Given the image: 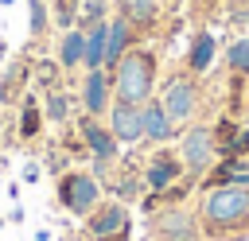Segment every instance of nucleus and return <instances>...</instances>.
<instances>
[{"label": "nucleus", "mask_w": 249, "mask_h": 241, "mask_svg": "<svg viewBox=\"0 0 249 241\" xmlns=\"http://www.w3.org/2000/svg\"><path fill=\"white\" fill-rule=\"evenodd\" d=\"M156 70H160L156 51H148V47L124 51V58L109 70V78H113V101L144 105L152 97V89H156Z\"/></svg>", "instance_id": "nucleus-2"}, {"label": "nucleus", "mask_w": 249, "mask_h": 241, "mask_svg": "<svg viewBox=\"0 0 249 241\" xmlns=\"http://www.w3.org/2000/svg\"><path fill=\"white\" fill-rule=\"evenodd\" d=\"M195 214L206 241H249V187H210Z\"/></svg>", "instance_id": "nucleus-1"}, {"label": "nucleus", "mask_w": 249, "mask_h": 241, "mask_svg": "<svg viewBox=\"0 0 249 241\" xmlns=\"http://www.w3.org/2000/svg\"><path fill=\"white\" fill-rule=\"evenodd\" d=\"M230 155H245V159H249V128H241V132H237V140H233L218 159H230Z\"/></svg>", "instance_id": "nucleus-23"}, {"label": "nucleus", "mask_w": 249, "mask_h": 241, "mask_svg": "<svg viewBox=\"0 0 249 241\" xmlns=\"http://www.w3.org/2000/svg\"><path fill=\"white\" fill-rule=\"evenodd\" d=\"M78 132H82V144L89 148V155H93V167H97V175L101 171H109V163L117 159V136L109 132V124H101V117H89V113H82L78 117Z\"/></svg>", "instance_id": "nucleus-7"}, {"label": "nucleus", "mask_w": 249, "mask_h": 241, "mask_svg": "<svg viewBox=\"0 0 249 241\" xmlns=\"http://www.w3.org/2000/svg\"><path fill=\"white\" fill-rule=\"evenodd\" d=\"M39 128H43V105L35 97H23V105H19V136L23 140H35Z\"/></svg>", "instance_id": "nucleus-17"}, {"label": "nucleus", "mask_w": 249, "mask_h": 241, "mask_svg": "<svg viewBox=\"0 0 249 241\" xmlns=\"http://www.w3.org/2000/svg\"><path fill=\"white\" fill-rule=\"evenodd\" d=\"M124 16L136 27H152L156 16H160V0H124Z\"/></svg>", "instance_id": "nucleus-18"}, {"label": "nucleus", "mask_w": 249, "mask_h": 241, "mask_svg": "<svg viewBox=\"0 0 249 241\" xmlns=\"http://www.w3.org/2000/svg\"><path fill=\"white\" fill-rule=\"evenodd\" d=\"M113 105V78L109 70H86L82 78V109L89 117H105Z\"/></svg>", "instance_id": "nucleus-10"}, {"label": "nucleus", "mask_w": 249, "mask_h": 241, "mask_svg": "<svg viewBox=\"0 0 249 241\" xmlns=\"http://www.w3.org/2000/svg\"><path fill=\"white\" fill-rule=\"evenodd\" d=\"M39 175H43L39 163H27V167H23V183H39Z\"/></svg>", "instance_id": "nucleus-25"}, {"label": "nucleus", "mask_w": 249, "mask_h": 241, "mask_svg": "<svg viewBox=\"0 0 249 241\" xmlns=\"http://www.w3.org/2000/svg\"><path fill=\"white\" fill-rule=\"evenodd\" d=\"M160 101H163L171 124H175V128H187V124H195L198 113H202V86H198L195 74L179 70V74H171V78L163 82Z\"/></svg>", "instance_id": "nucleus-3"}, {"label": "nucleus", "mask_w": 249, "mask_h": 241, "mask_svg": "<svg viewBox=\"0 0 249 241\" xmlns=\"http://www.w3.org/2000/svg\"><path fill=\"white\" fill-rule=\"evenodd\" d=\"M237 132H241V128H237V120H233V117H218V124H214V140H218V155H222V152H226V148H230V144L237 140Z\"/></svg>", "instance_id": "nucleus-21"}, {"label": "nucleus", "mask_w": 249, "mask_h": 241, "mask_svg": "<svg viewBox=\"0 0 249 241\" xmlns=\"http://www.w3.org/2000/svg\"><path fill=\"white\" fill-rule=\"evenodd\" d=\"M54 70H58L54 62H43V66H39V82H43L47 89H51V82H54Z\"/></svg>", "instance_id": "nucleus-24"}, {"label": "nucleus", "mask_w": 249, "mask_h": 241, "mask_svg": "<svg viewBox=\"0 0 249 241\" xmlns=\"http://www.w3.org/2000/svg\"><path fill=\"white\" fill-rule=\"evenodd\" d=\"M8 101H12V86H8V82H0V105H8Z\"/></svg>", "instance_id": "nucleus-27"}, {"label": "nucleus", "mask_w": 249, "mask_h": 241, "mask_svg": "<svg viewBox=\"0 0 249 241\" xmlns=\"http://www.w3.org/2000/svg\"><path fill=\"white\" fill-rule=\"evenodd\" d=\"M101 19H109V4H105V0H82V4H78V27H82V31H89V27L101 23Z\"/></svg>", "instance_id": "nucleus-20"}, {"label": "nucleus", "mask_w": 249, "mask_h": 241, "mask_svg": "<svg viewBox=\"0 0 249 241\" xmlns=\"http://www.w3.org/2000/svg\"><path fill=\"white\" fill-rule=\"evenodd\" d=\"M35 241H51V229H39V233H35Z\"/></svg>", "instance_id": "nucleus-29"}, {"label": "nucleus", "mask_w": 249, "mask_h": 241, "mask_svg": "<svg viewBox=\"0 0 249 241\" xmlns=\"http://www.w3.org/2000/svg\"><path fill=\"white\" fill-rule=\"evenodd\" d=\"M233 23L237 27H249V12H233Z\"/></svg>", "instance_id": "nucleus-28"}, {"label": "nucleus", "mask_w": 249, "mask_h": 241, "mask_svg": "<svg viewBox=\"0 0 249 241\" xmlns=\"http://www.w3.org/2000/svg\"><path fill=\"white\" fill-rule=\"evenodd\" d=\"M140 175H144V187L160 194V190H167L171 183H179V179L187 175V167H183L179 152H167V148H160V152H156V155L144 163V171H140Z\"/></svg>", "instance_id": "nucleus-9"}, {"label": "nucleus", "mask_w": 249, "mask_h": 241, "mask_svg": "<svg viewBox=\"0 0 249 241\" xmlns=\"http://www.w3.org/2000/svg\"><path fill=\"white\" fill-rule=\"evenodd\" d=\"M214 54H218V39H214V31H195L191 43H187V62H183V70L195 74V78H202V74L214 66Z\"/></svg>", "instance_id": "nucleus-13"}, {"label": "nucleus", "mask_w": 249, "mask_h": 241, "mask_svg": "<svg viewBox=\"0 0 249 241\" xmlns=\"http://www.w3.org/2000/svg\"><path fill=\"white\" fill-rule=\"evenodd\" d=\"M109 132L117 136V144H140L144 140V105L113 101L109 105Z\"/></svg>", "instance_id": "nucleus-8"}, {"label": "nucleus", "mask_w": 249, "mask_h": 241, "mask_svg": "<svg viewBox=\"0 0 249 241\" xmlns=\"http://www.w3.org/2000/svg\"><path fill=\"white\" fill-rule=\"evenodd\" d=\"M226 70L233 78H249V35H237L226 47Z\"/></svg>", "instance_id": "nucleus-16"}, {"label": "nucleus", "mask_w": 249, "mask_h": 241, "mask_svg": "<svg viewBox=\"0 0 249 241\" xmlns=\"http://www.w3.org/2000/svg\"><path fill=\"white\" fill-rule=\"evenodd\" d=\"M152 237L156 241H206L202 225H198V214L187 210V206H163L152 218Z\"/></svg>", "instance_id": "nucleus-6"}, {"label": "nucleus", "mask_w": 249, "mask_h": 241, "mask_svg": "<svg viewBox=\"0 0 249 241\" xmlns=\"http://www.w3.org/2000/svg\"><path fill=\"white\" fill-rule=\"evenodd\" d=\"M179 159L187 167L191 179L202 183V175L214 167L218 159V140H214V124H187L179 136Z\"/></svg>", "instance_id": "nucleus-4"}, {"label": "nucleus", "mask_w": 249, "mask_h": 241, "mask_svg": "<svg viewBox=\"0 0 249 241\" xmlns=\"http://www.w3.org/2000/svg\"><path fill=\"white\" fill-rule=\"evenodd\" d=\"M58 202H62L66 214L89 218L101 206V183H97V175H89V171H66L58 179Z\"/></svg>", "instance_id": "nucleus-5"}, {"label": "nucleus", "mask_w": 249, "mask_h": 241, "mask_svg": "<svg viewBox=\"0 0 249 241\" xmlns=\"http://www.w3.org/2000/svg\"><path fill=\"white\" fill-rule=\"evenodd\" d=\"M27 12H31V19H27L31 35H43L47 31V4L43 0H27Z\"/></svg>", "instance_id": "nucleus-22"}, {"label": "nucleus", "mask_w": 249, "mask_h": 241, "mask_svg": "<svg viewBox=\"0 0 249 241\" xmlns=\"http://www.w3.org/2000/svg\"><path fill=\"white\" fill-rule=\"evenodd\" d=\"M132 43H136V23L124 12L113 16L109 19V43H105V70H113L124 58V51H132Z\"/></svg>", "instance_id": "nucleus-12"}, {"label": "nucleus", "mask_w": 249, "mask_h": 241, "mask_svg": "<svg viewBox=\"0 0 249 241\" xmlns=\"http://www.w3.org/2000/svg\"><path fill=\"white\" fill-rule=\"evenodd\" d=\"M121 229H132V222H128V206L124 202H101L89 218H86V233H89V241L93 237H109V233H121Z\"/></svg>", "instance_id": "nucleus-11"}, {"label": "nucleus", "mask_w": 249, "mask_h": 241, "mask_svg": "<svg viewBox=\"0 0 249 241\" xmlns=\"http://www.w3.org/2000/svg\"><path fill=\"white\" fill-rule=\"evenodd\" d=\"M171 136H179V128L171 124L163 101H160V97H148V101H144V140H152V144H167Z\"/></svg>", "instance_id": "nucleus-14"}, {"label": "nucleus", "mask_w": 249, "mask_h": 241, "mask_svg": "<svg viewBox=\"0 0 249 241\" xmlns=\"http://www.w3.org/2000/svg\"><path fill=\"white\" fill-rule=\"evenodd\" d=\"M43 117H47L51 124H62V120H70V97H66L62 89H47V105H43Z\"/></svg>", "instance_id": "nucleus-19"}, {"label": "nucleus", "mask_w": 249, "mask_h": 241, "mask_svg": "<svg viewBox=\"0 0 249 241\" xmlns=\"http://www.w3.org/2000/svg\"><path fill=\"white\" fill-rule=\"evenodd\" d=\"M82 62H86V31L82 27H70L58 39V66L62 70H78Z\"/></svg>", "instance_id": "nucleus-15"}, {"label": "nucleus", "mask_w": 249, "mask_h": 241, "mask_svg": "<svg viewBox=\"0 0 249 241\" xmlns=\"http://www.w3.org/2000/svg\"><path fill=\"white\" fill-rule=\"evenodd\" d=\"M93 241H132V233H128V229H121V233H109V237H93Z\"/></svg>", "instance_id": "nucleus-26"}]
</instances>
